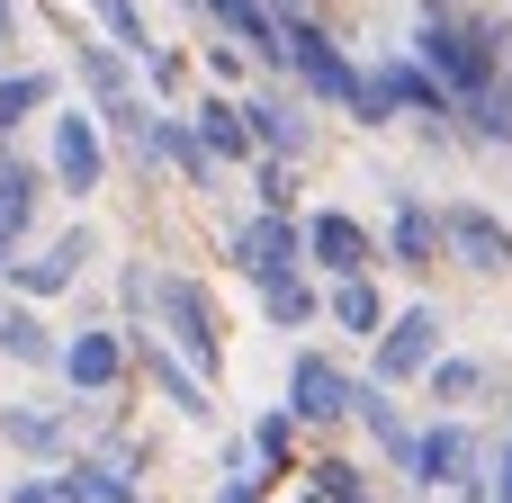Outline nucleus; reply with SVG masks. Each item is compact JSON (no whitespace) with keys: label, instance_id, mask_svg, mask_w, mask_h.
<instances>
[{"label":"nucleus","instance_id":"dca6fc26","mask_svg":"<svg viewBox=\"0 0 512 503\" xmlns=\"http://www.w3.org/2000/svg\"><path fill=\"white\" fill-rule=\"evenodd\" d=\"M126 351L144 360V378H153V387H162V396H171V405H180L189 423H216V405H207V387H198V378H189V369H180V360H171V351H162L153 333H126Z\"/></svg>","mask_w":512,"mask_h":503},{"label":"nucleus","instance_id":"a211bd4d","mask_svg":"<svg viewBox=\"0 0 512 503\" xmlns=\"http://www.w3.org/2000/svg\"><path fill=\"white\" fill-rule=\"evenodd\" d=\"M369 81L387 90V108H414V117H450V108H459V99H450L414 54H387V72H369Z\"/></svg>","mask_w":512,"mask_h":503},{"label":"nucleus","instance_id":"c85d7f7f","mask_svg":"<svg viewBox=\"0 0 512 503\" xmlns=\"http://www.w3.org/2000/svg\"><path fill=\"white\" fill-rule=\"evenodd\" d=\"M252 459L288 468V459H297V414H261V423H252Z\"/></svg>","mask_w":512,"mask_h":503},{"label":"nucleus","instance_id":"f3484780","mask_svg":"<svg viewBox=\"0 0 512 503\" xmlns=\"http://www.w3.org/2000/svg\"><path fill=\"white\" fill-rule=\"evenodd\" d=\"M441 234H450V252H468V270H512V234L486 216V207H450Z\"/></svg>","mask_w":512,"mask_h":503},{"label":"nucleus","instance_id":"f704fd0d","mask_svg":"<svg viewBox=\"0 0 512 503\" xmlns=\"http://www.w3.org/2000/svg\"><path fill=\"white\" fill-rule=\"evenodd\" d=\"M216 503H261V495H252V477H225V486H216Z\"/></svg>","mask_w":512,"mask_h":503},{"label":"nucleus","instance_id":"2eb2a0df","mask_svg":"<svg viewBox=\"0 0 512 503\" xmlns=\"http://www.w3.org/2000/svg\"><path fill=\"white\" fill-rule=\"evenodd\" d=\"M189 126H198V144L216 153V162H261V144H252V126H243V99H198L189 108Z\"/></svg>","mask_w":512,"mask_h":503},{"label":"nucleus","instance_id":"39448f33","mask_svg":"<svg viewBox=\"0 0 512 503\" xmlns=\"http://www.w3.org/2000/svg\"><path fill=\"white\" fill-rule=\"evenodd\" d=\"M441 369V315L432 306H405V315H387V333H378V387H405V378H432Z\"/></svg>","mask_w":512,"mask_h":503},{"label":"nucleus","instance_id":"423d86ee","mask_svg":"<svg viewBox=\"0 0 512 503\" xmlns=\"http://www.w3.org/2000/svg\"><path fill=\"white\" fill-rule=\"evenodd\" d=\"M288 414H297V423H351V414H360V378L333 369L324 351H297V360H288Z\"/></svg>","mask_w":512,"mask_h":503},{"label":"nucleus","instance_id":"c9c22d12","mask_svg":"<svg viewBox=\"0 0 512 503\" xmlns=\"http://www.w3.org/2000/svg\"><path fill=\"white\" fill-rule=\"evenodd\" d=\"M9 18H18V9H9V0H0V45H9Z\"/></svg>","mask_w":512,"mask_h":503},{"label":"nucleus","instance_id":"e433bc0d","mask_svg":"<svg viewBox=\"0 0 512 503\" xmlns=\"http://www.w3.org/2000/svg\"><path fill=\"white\" fill-rule=\"evenodd\" d=\"M504 99H512V90H504Z\"/></svg>","mask_w":512,"mask_h":503},{"label":"nucleus","instance_id":"4468645a","mask_svg":"<svg viewBox=\"0 0 512 503\" xmlns=\"http://www.w3.org/2000/svg\"><path fill=\"white\" fill-rule=\"evenodd\" d=\"M54 477H63L72 503H144L135 495V450H117V459H72V468H54Z\"/></svg>","mask_w":512,"mask_h":503},{"label":"nucleus","instance_id":"5701e85b","mask_svg":"<svg viewBox=\"0 0 512 503\" xmlns=\"http://www.w3.org/2000/svg\"><path fill=\"white\" fill-rule=\"evenodd\" d=\"M351 423H369V441H378L396 468H414V441H423V432H414V423L387 405V387H378V378H360V414H351Z\"/></svg>","mask_w":512,"mask_h":503},{"label":"nucleus","instance_id":"a878e982","mask_svg":"<svg viewBox=\"0 0 512 503\" xmlns=\"http://www.w3.org/2000/svg\"><path fill=\"white\" fill-rule=\"evenodd\" d=\"M36 108H54V72H0V135H18Z\"/></svg>","mask_w":512,"mask_h":503},{"label":"nucleus","instance_id":"7c9ffc66","mask_svg":"<svg viewBox=\"0 0 512 503\" xmlns=\"http://www.w3.org/2000/svg\"><path fill=\"white\" fill-rule=\"evenodd\" d=\"M477 387H486V369H477V360H441V369H432V396H441V405H468Z\"/></svg>","mask_w":512,"mask_h":503},{"label":"nucleus","instance_id":"1a4fd4ad","mask_svg":"<svg viewBox=\"0 0 512 503\" xmlns=\"http://www.w3.org/2000/svg\"><path fill=\"white\" fill-rule=\"evenodd\" d=\"M423 495H441V486H477V441H468V423H432L423 441H414V468H405Z\"/></svg>","mask_w":512,"mask_h":503},{"label":"nucleus","instance_id":"aec40b11","mask_svg":"<svg viewBox=\"0 0 512 503\" xmlns=\"http://www.w3.org/2000/svg\"><path fill=\"white\" fill-rule=\"evenodd\" d=\"M144 153H162L189 189H216V153L198 144V126H189V117H153V144H144Z\"/></svg>","mask_w":512,"mask_h":503},{"label":"nucleus","instance_id":"412c9836","mask_svg":"<svg viewBox=\"0 0 512 503\" xmlns=\"http://www.w3.org/2000/svg\"><path fill=\"white\" fill-rule=\"evenodd\" d=\"M441 243H450V234H441V216H432L423 198H396V225H387V252H396L405 270H432V261H441Z\"/></svg>","mask_w":512,"mask_h":503},{"label":"nucleus","instance_id":"6ab92c4d","mask_svg":"<svg viewBox=\"0 0 512 503\" xmlns=\"http://www.w3.org/2000/svg\"><path fill=\"white\" fill-rule=\"evenodd\" d=\"M0 441H9V450H27V459H63V468H72V423H63V414L0 405Z\"/></svg>","mask_w":512,"mask_h":503},{"label":"nucleus","instance_id":"6e6552de","mask_svg":"<svg viewBox=\"0 0 512 503\" xmlns=\"http://www.w3.org/2000/svg\"><path fill=\"white\" fill-rule=\"evenodd\" d=\"M306 261H315V270H333V288H342V279H369V270H378V243H369V225H360V216L324 207V216H306Z\"/></svg>","mask_w":512,"mask_h":503},{"label":"nucleus","instance_id":"b1692460","mask_svg":"<svg viewBox=\"0 0 512 503\" xmlns=\"http://www.w3.org/2000/svg\"><path fill=\"white\" fill-rule=\"evenodd\" d=\"M0 351H9L18 369H63V342H54L27 306H0Z\"/></svg>","mask_w":512,"mask_h":503},{"label":"nucleus","instance_id":"9d476101","mask_svg":"<svg viewBox=\"0 0 512 503\" xmlns=\"http://www.w3.org/2000/svg\"><path fill=\"white\" fill-rule=\"evenodd\" d=\"M243 126H252L261 162H297V153L315 144V126H306L297 99H279V90H252V99H243Z\"/></svg>","mask_w":512,"mask_h":503},{"label":"nucleus","instance_id":"f257e3e1","mask_svg":"<svg viewBox=\"0 0 512 503\" xmlns=\"http://www.w3.org/2000/svg\"><path fill=\"white\" fill-rule=\"evenodd\" d=\"M414 63L459 99V108H477V99H495L504 90V54H495V27H477V18H423V36H414Z\"/></svg>","mask_w":512,"mask_h":503},{"label":"nucleus","instance_id":"f03ea898","mask_svg":"<svg viewBox=\"0 0 512 503\" xmlns=\"http://www.w3.org/2000/svg\"><path fill=\"white\" fill-rule=\"evenodd\" d=\"M288 63H297V81H306L315 99H333L342 117H360V126H387V117H396V108H387V90H378V81H369V72H360V63H351L315 18H297V27H288Z\"/></svg>","mask_w":512,"mask_h":503},{"label":"nucleus","instance_id":"cd10ccee","mask_svg":"<svg viewBox=\"0 0 512 503\" xmlns=\"http://www.w3.org/2000/svg\"><path fill=\"white\" fill-rule=\"evenodd\" d=\"M261 315H270L279 333H297V324H315V315H324V297H315L306 279H288V288H261Z\"/></svg>","mask_w":512,"mask_h":503},{"label":"nucleus","instance_id":"4be33fe9","mask_svg":"<svg viewBox=\"0 0 512 503\" xmlns=\"http://www.w3.org/2000/svg\"><path fill=\"white\" fill-rule=\"evenodd\" d=\"M72 72H81V90H90V117H108V108L135 99V72H126V54H108V45H81Z\"/></svg>","mask_w":512,"mask_h":503},{"label":"nucleus","instance_id":"ddd939ff","mask_svg":"<svg viewBox=\"0 0 512 503\" xmlns=\"http://www.w3.org/2000/svg\"><path fill=\"white\" fill-rule=\"evenodd\" d=\"M36 189H45V171H36L27 153H0V279H9V252H18V234L36 225Z\"/></svg>","mask_w":512,"mask_h":503},{"label":"nucleus","instance_id":"9b49d317","mask_svg":"<svg viewBox=\"0 0 512 503\" xmlns=\"http://www.w3.org/2000/svg\"><path fill=\"white\" fill-rule=\"evenodd\" d=\"M81 261H90V225H72V234H54L36 261H9V288L18 297H63L72 279H81Z\"/></svg>","mask_w":512,"mask_h":503},{"label":"nucleus","instance_id":"473e14b6","mask_svg":"<svg viewBox=\"0 0 512 503\" xmlns=\"http://www.w3.org/2000/svg\"><path fill=\"white\" fill-rule=\"evenodd\" d=\"M9 503H72V495H63V477H18Z\"/></svg>","mask_w":512,"mask_h":503},{"label":"nucleus","instance_id":"c756f323","mask_svg":"<svg viewBox=\"0 0 512 503\" xmlns=\"http://www.w3.org/2000/svg\"><path fill=\"white\" fill-rule=\"evenodd\" d=\"M306 477H315V503H369V495H360V468H351V459H324V468H306Z\"/></svg>","mask_w":512,"mask_h":503},{"label":"nucleus","instance_id":"20e7f679","mask_svg":"<svg viewBox=\"0 0 512 503\" xmlns=\"http://www.w3.org/2000/svg\"><path fill=\"white\" fill-rule=\"evenodd\" d=\"M45 162H54L63 198H90V189L108 180V144H99V117H90V108H54V126H45Z\"/></svg>","mask_w":512,"mask_h":503},{"label":"nucleus","instance_id":"7ed1b4c3","mask_svg":"<svg viewBox=\"0 0 512 503\" xmlns=\"http://www.w3.org/2000/svg\"><path fill=\"white\" fill-rule=\"evenodd\" d=\"M225 261H234L252 288H288L297 261H306V225H297V216H252V225H234Z\"/></svg>","mask_w":512,"mask_h":503},{"label":"nucleus","instance_id":"72a5a7b5","mask_svg":"<svg viewBox=\"0 0 512 503\" xmlns=\"http://www.w3.org/2000/svg\"><path fill=\"white\" fill-rule=\"evenodd\" d=\"M486 503H512V441H504V459H495V477H486Z\"/></svg>","mask_w":512,"mask_h":503},{"label":"nucleus","instance_id":"0eeeda50","mask_svg":"<svg viewBox=\"0 0 512 503\" xmlns=\"http://www.w3.org/2000/svg\"><path fill=\"white\" fill-rule=\"evenodd\" d=\"M153 315L171 324V342H180L198 369H216V351H225V342H216V315H207V288H198V279L153 270Z\"/></svg>","mask_w":512,"mask_h":503},{"label":"nucleus","instance_id":"393cba45","mask_svg":"<svg viewBox=\"0 0 512 503\" xmlns=\"http://www.w3.org/2000/svg\"><path fill=\"white\" fill-rule=\"evenodd\" d=\"M324 315H333V324H342V333H369V342H378V333H387V297H378V288H369V279H342V288H333V297H324Z\"/></svg>","mask_w":512,"mask_h":503},{"label":"nucleus","instance_id":"bb28decb","mask_svg":"<svg viewBox=\"0 0 512 503\" xmlns=\"http://www.w3.org/2000/svg\"><path fill=\"white\" fill-rule=\"evenodd\" d=\"M90 9H99V27L117 36V54H126V63H153V54H162V45L144 36V9H135V0H90Z\"/></svg>","mask_w":512,"mask_h":503},{"label":"nucleus","instance_id":"2f4dec72","mask_svg":"<svg viewBox=\"0 0 512 503\" xmlns=\"http://www.w3.org/2000/svg\"><path fill=\"white\" fill-rule=\"evenodd\" d=\"M252 189H261V216H288V171L279 162H252Z\"/></svg>","mask_w":512,"mask_h":503},{"label":"nucleus","instance_id":"f8f14e48","mask_svg":"<svg viewBox=\"0 0 512 503\" xmlns=\"http://www.w3.org/2000/svg\"><path fill=\"white\" fill-rule=\"evenodd\" d=\"M126 360H135L126 333H72V342H63V378H72L81 396H108V387L126 378Z\"/></svg>","mask_w":512,"mask_h":503}]
</instances>
